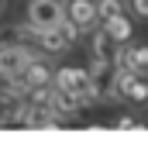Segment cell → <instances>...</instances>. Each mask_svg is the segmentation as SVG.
Segmentation results:
<instances>
[{"label": "cell", "instance_id": "7", "mask_svg": "<svg viewBox=\"0 0 148 148\" xmlns=\"http://www.w3.org/2000/svg\"><path fill=\"white\" fill-rule=\"evenodd\" d=\"M28 59H35V52L28 45H0V79H10V76L24 73Z\"/></svg>", "mask_w": 148, "mask_h": 148}, {"label": "cell", "instance_id": "9", "mask_svg": "<svg viewBox=\"0 0 148 148\" xmlns=\"http://www.w3.org/2000/svg\"><path fill=\"white\" fill-rule=\"evenodd\" d=\"M21 117H24V93L3 86V90H0V127L21 124Z\"/></svg>", "mask_w": 148, "mask_h": 148}, {"label": "cell", "instance_id": "11", "mask_svg": "<svg viewBox=\"0 0 148 148\" xmlns=\"http://www.w3.org/2000/svg\"><path fill=\"white\" fill-rule=\"evenodd\" d=\"M48 103L55 107V114H59L62 121H69V117H76V114L83 110V107H79V100H76L73 93H69V90H59L55 83H52V97H48Z\"/></svg>", "mask_w": 148, "mask_h": 148}, {"label": "cell", "instance_id": "13", "mask_svg": "<svg viewBox=\"0 0 148 148\" xmlns=\"http://www.w3.org/2000/svg\"><path fill=\"white\" fill-rule=\"evenodd\" d=\"M35 41L41 45V52H45V55H66V52L73 48V45L62 38L59 28H52V31H35Z\"/></svg>", "mask_w": 148, "mask_h": 148}, {"label": "cell", "instance_id": "5", "mask_svg": "<svg viewBox=\"0 0 148 148\" xmlns=\"http://www.w3.org/2000/svg\"><path fill=\"white\" fill-rule=\"evenodd\" d=\"M117 97L127 100V103H148V79L141 73H127V69H117Z\"/></svg>", "mask_w": 148, "mask_h": 148}, {"label": "cell", "instance_id": "2", "mask_svg": "<svg viewBox=\"0 0 148 148\" xmlns=\"http://www.w3.org/2000/svg\"><path fill=\"white\" fill-rule=\"evenodd\" d=\"M52 83H55L59 90H69L76 100H79V107H93V93H90V73H86V69H79V66H62V69H55Z\"/></svg>", "mask_w": 148, "mask_h": 148}, {"label": "cell", "instance_id": "8", "mask_svg": "<svg viewBox=\"0 0 148 148\" xmlns=\"http://www.w3.org/2000/svg\"><path fill=\"white\" fill-rule=\"evenodd\" d=\"M66 17L73 21V24L83 31V35H86V31H93V28L100 24L97 0H69V7H66Z\"/></svg>", "mask_w": 148, "mask_h": 148}, {"label": "cell", "instance_id": "19", "mask_svg": "<svg viewBox=\"0 0 148 148\" xmlns=\"http://www.w3.org/2000/svg\"><path fill=\"white\" fill-rule=\"evenodd\" d=\"M127 7H131L141 21H148V0H127Z\"/></svg>", "mask_w": 148, "mask_h": 148}, {"label": "cell", "instance_id": "10", "mask_svg": "<svg viewBox=\"0 0 148 148\" xmlns=\"http://www.w3.org/2000/svg\"><path fill=\"white\" fill-rule=\"evenodd\" d=\"M90 35H93V45H90L93 62H114V48H117V41L107 35V28H103V24H97Z\"/></svg>", "mask_w": 148, "mask_h": 148}, {"label": "cell", "instance_id": "18", "mask_svg": "<svg viewBox=\"0 0 148 148\" xmlns=\"http://www.w3.org/2000/svg\"><path fill=\"white\" fill-rule=\"evenodd\" d=\"M59 31H62V38H66L69 45H76V41H79V35H83V31L76 28V24L69 21V17H62V24H59Z\"/></svg>", "mask_w": 148, "mask_h": 148}, {"label": "cell", "instance_id": "20", "mask_svg": "<svg viewBox=\"0 0 148 148\" xmlns=\"http://www.w3.org/2000/svg\"><path fill=\"white\" fill-rule=\"evenodd\" d=\"M0 14H3V0H0Z\"/></svg>", "mask_w": 148, "mask_h": 148}, {"label": "cell", "instance_id": "14", "mask_svg": "<svg viewBox=\"0 0 148 148\" xmlns=\"http://www.w3.org/2000/svg\"><path fill=\"white\" fill-rule=\"evenodd\" d=\"M28 38H35V31L21 21V24H3L0 28V45H28Z\"/></svg>", "mask_w": 148, "mask_h": 148}, {"label": "cell", "instance_id": "4", "mask_svg": "<svg viewBox=\"0 0 148 148\" xmlns=\"http://www.w3.org/2000/svg\"><path fill=\"white\" fill-rule=\"evenodd\" d=\"M114 69H127V73H148V45H127V41H121L117 48H114Z\"/></svg>", "mask_w": 148, "mask_h": 148}, {"label": "cell", "instance_id": "15", "mask_svg": "<svg viewBox=\"0 0 148 148\" xmlns=\"http://www.w3.org/2000/svg\"><path fill=\"white\" fill-rule=\"evenodd\" d=\"M103 28H107V35L121 45V41H131V35H134V28H131V17H110V21H103Z\"/></svg>", "mask_w": 148, "mask_h": 148}, {"label": "cell", "instance_id": "3", "mask_svg": "<svg viewBox=\"0 0 148 148\" xmlns=\"http://www.w3.org/2000/svg\"><path fill=\"white\" fill-rule=\"evenodd\" d=\"M62 17H66L62 0H28V21L24 24L31 31H52L62 24Z\"/></svg>", "mask_w": 148, "mask_h": 148}, {"label": "cell", "instance_id": "1", "mask_svg": "<svg viewBox=\"0 0 148 148\" xmlns=\"http://www.w3.org/2000/svg\"><path fill=\"white\" fill-rule=\"evenodd\" d=\"M86 73H90L93 103H114V100H121L117 97V69H114V62H93Z\"/></svg>", "mask_w": 148, "mask_h": 148}, {"label": "cell", "instance_id": "12", "mask_svg": "<svg viewBox=\"0 0 148 148\" xmlns=\"http://www.w3.org/2000/svg\"><path fill=\"white\" fill-rule=\"evenodd\" d=\"M52 76H55V69H52L48 59H41V55L28 59V66H24V79H28V86H45V83H52Z\"/></svg>", "mask_w": 148, "mask_h": 148}, {"label": "cell", "instance_id": "16", "mask_svg": "<svg viewBox=\"0 0 148 148\" xmlns=\"http://www.w3.org/2000/svg\"><path fill=\"white\" fill-rule=\"evenodd\" d=\"M97 14H100V24L110 17H121L127 14V0H97Z\"/></svg>", "mask_w": 148, "mask_h": 148}, {"label": "cell", "instance_id": "6", "mask_svg": "<svg viewBox=\"0 0 148 148\" xmlns=\"http://www.w3.org/2000/svg\"><path fill=\"white\" fill-rule=\"evenodd\" d=\"M21 124L41 131V127H59L62 117L55 114V107H52L48 100H24V117H21Z\"/></svg>", "mask_w": 148, "mask_h": 148}, {"label": "cell", "instance_id": "17", "mask_svg": "<svg viewBox=\"0 0 148 148\" xmlns=\"http://www.w3.org/2000/svg\"><path fill=\"white\" fill-rule=\"evenodd\" d=\"M114 127H117V131H134V127H141V117H138V114H121V117L114 121Z\"/></svg>", "mask_w": 148, "mask_h": 148}]
</instances>
